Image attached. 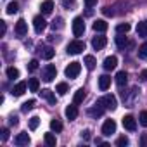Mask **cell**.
Returning <instances> with one entry per match:
<instances>
[{
    "instance_id": "cell-15",
    "label": "cell",
    "mask_w": 147,
    "mask_h": 147,
    "mask_svg": "<svg viewBox=\"0 0 147 147\" xmlns=\"http://www.w3.org/2000/svg\"><path fill=\"white\" fill-rule=\"evenodd\" d=\"M109 85H111V76L102 75V76L99 78V88L104 92V90H107V88H109Z\"/></svg>"
},
{
    "instance_id": "cell-28",
    "label": "cell",
    "mask_w": 147,
    "mask_h": 147,
    "mask_svg": "<svg viewBox=\"0 0 147 147\" xmlns=\"http://www.w3.org/2000/svg\"><path fill=\"white\" fill-rule=\"evenodd\" d=\"M28 88H30L31 92H38V88H40V82H38L36 78H30V82H28Z\"/></svg>"
},
{
    "instance_id": "cell-29",
    "label": "cell",
    "mask_w": 147,
    "mask_h": 147,
    "mask_svg": "<svg viewBox=\"0 0 147 147\" xmlns=\"http://www.w3.org/2000/svg\"><path fill=\"white\" fill-rule=\"evenodd\" d=\"M67 90H69L67 83H59V85L55 87V92H57L59 95H66V94H67Z\"/></svg>"
},
{
    "instance_id": "cell-41",
    "label": "cell",
    "mask_w": 147,
    "mask_h": 147,
    "mask_svg": "<svg viewBox=\"0 0 147 147\" xmlns=\"http://www.w3.org/2000/svg\"><path fill=\"white\" fill-rule=\"evenodd\" d=\"M62 5L64 7H73L75 5V0H62Z\"/></svg>"
},
{
    "instance_id": "cell-25",
    "label": "cell",
    "mask_w": 147,
    "mask_h": 147,
    "mask_svg": "<svg viewBox=\"0 0 147 147\" xmlns=\"http://www.w3.org/2000/svg\"><path fill=\"white\" fill-rule=\"evenodd\" d=\"M45 144L49 145V147H55V144H57V138H55V135L54 133H45Z\"/></svg>"
},
{
    "instance_id": "cell-19",
    "label": "cell",
    "mask_w": 147,
    "mask_h": 147,
    "mask_svg": "<svg viewBox=\"0 0 147 147\" xmlns=\"http://www.w3.org/2000/svg\"><path fill=\"white\" fill-rule=\"evenodd\" d=\"M42 14L43 16H47V14H50L52 11H54V2H52V0H45V2L42 4Z\"/></svg>"
},
{
    "instance_id": "cell-23",
    "label": "cell",
    "mask_w": 147,
    "mask_h": 147,
    "mask_svg": "<svg viewBox=\"0 0 147 147\" xmlns=\"http://www.w3.org/2000/svg\"><path fill=\"white\" fill-rule=\"evenodd\" d=\"M137 35L138 36H147V21H140L137 24Z\"/></svg>"
},
{
    "instance_id": "cell-18",
    "label": "cell",
    "mask_w": 147,
    "mask_h": 147,
    "mask_svg": "<svg viewBox=\"0 0 147 147\" xmlns=\"http://www.w3.org/2000/svg\"><path fill=\"white\" fill-rule=\"evenodd\" d=\"M40 95L47 100V102H50V104H55V95H54V92L52 90H49V88H45V90H42L40 92Z\"/></svg>"
},
{
    "instance_id": "cell-26",
    "label": "cell",
    "mask_w": 147,
    "mask_h": 147,
    "mask_svg": "<svg viewBox=\"0 0 147 147\" xmlns=\"http://www.w3.org/2000/svg\"><path fill=\"white\" fill-rule=\"evenodd\" d=\"M128 31H130V24L128 23H121V24L116 26V33H119V35H126Z\"/></svg>"
},
{
    "instance_id": "cell-7",
    "label": "cell",
    "mask_w": 147,
    "mask_h": 147,
    "mask_svg": "<svg viewBox=\"0 0 147 147\" xmlns=\"http://www.w3.org/2000/svg\"><path fill=\"white\" fill-rule=\"evenodd\" d=\"M33 28H35L36 33H42V31L47 28V21H45V18H43V16H36V18L33 19Z\"/></svg>"
},
{
    "instance_id": "cell-46",
    "label": "cell",
    "mask_w": 147,
    "mask_h": 147,
    "mask_svg": "<svg viewBox=\"0 0 147 147\" xmlns=\"http://www.w3.org/2000/svg\"><path fill=\"white\" fill-rule=\"evenodd\" d=\"M140 78H142L144 82H147V69H144V71L140 73Z\"/></svg>"
},
{
    "instance_id": "cell-40",
    "label": "cell",
    "mask_w": 147,
    "mask_h": 147,
    "mask_svg": "<svg viewBox=\"0 0 147 147\" xmlns=\"http://www.w3.org/2000/svg\"><path fill=\"white\" fill-rule=\"evenodd\" d=\"M0 137H2V142H5L9 138V130L7 128H2V135H0Z\"/></svg>"
},
{
    "instance_id": "cell-34",
    "label": "cell",
    "mask_w": 147,
    "mask_h": 147,
    "mask_svg": "<svg viewBox=\"0 0 147 147\" xmlns=\"http://www.w3.org/2000/svg\"><path fill=\"white\" fill-rule=\"evenodd\" d=\"M38 125H40V118H38V116L30 118V130H36V128H38Z\"/></svg>"
},
{
    "instance_id": "cell-22",
    "label": "cell",
    "mask_w": 147,
    "mask_h": 147,
    "mask_svg": "<svg viewBox=\"0 0 147 147\" xmlns=\"http://www.w3.org/2000/svg\"><path fill=\"white\" fill-rule=\"evenodd\" d=\"M40 52H42V57H43V59H47V61H50V59L54 57V54H55V50H54L52 47H43Z\"/></svg>"
},
{
    "instance_id": "cell-43",
    "label": "cell",
    "mask_w": 147,
    "mask_h": 147,
    "mask_svg": "<svg viewBox=\"0 0 147 147\" xmlns=\"http://www.w3.org/2000/svg\"><path fill=\"white\" fill-rule=\"evenodd\" d=\"M102 12H104V16H113V11H111L109 7H104V9H102Z\"/></svg>"
},
{
    "instance_id": "cell-20",
    "label": "cell",
    "mask_w": 147,
    "mask_h": 147,
    "mask_svg": "<svg viewBox=\"0 0 147 147\" xmlns=\"http://www.w3.org/2000/svg\"><path fill=\"white\" fill-rule=\"evenodd\" d=\"M126 82H128L126 71H118V75H116V83H118L119 87H123V85H126Z\"/></svg>"
},
{
    "instance_id": "cell-31",
    "label": "cell",
    "mask_w": 147,
    "mask_h": 147,
    "mask_svg": "<svg viewBox=\"0 0 147 147\" xmlns=\"http://www.w3.org/2000/svg\"><path fill=\"white\" fill-rule=\"evenodd\" d=\"M50 128H52L55 133H59V131H62V123H61L59 119H52V121H50Z\"/></svg>"
},
{
    "instance_id": "cell-35",
    "label": "cell",
    "mask_w": 147,
    "mask_h": 147,
    "mask_svg": "<svg viewBox=\"0 0 147 147\" xmlns=\"http://www.w3.org/2000/svg\"><path fill=\"white\" fill-rule=\"evenodd\" d=\"M138 57L140 59H147V43H142L138 47Z\"/></svg>"
},
{
    "instance_id": "cell-12",
    "label": "cell",
    "mask_w": 147,
    "mask_h": 147,
    "mask_svg": "<svg viewBox=\"0 0 147 147\" xmlns=\"http://www.w3.org/2000/svg\"><path fill=\"white\" fill-rule=\"evenodd\" d=\"M26 33H28V24H26L24 19H19V21L16 23V35H18V36H24Z\"/></svg>"
},
{
    "instance_id": "cell-4",
    "label": "cell",
    "mask_w": 147,
    "mask_h": 147,
    "mask_svg": "<svg viewBox=\"0 0 147 147\" xmlns=\"http://www.w3.org/2000/svg\"><path fill=\"white\" fill-rule=\"evenodd\" d=\"M55 76H57V69H55V66H54V64H47V66L43 67V71H42V78H43V82H52Z\"/></svg>"
},
{
    "instance_id": "cell-24",
    "label": "cell",
    "mask_w": 147,
    "mask_h": 147,
    "mask_svg": "<svg viewBox=\"0 0 147 147\" xmlns=\"http://www.w3.org/2000/svg\"><path fill=\"white\" fill-rule=\"evenodd\" d=\"M83 62H85L87 69H90V71H92V69L95 67V64H97V61H95V57H94V55H85Z\"/></svg>"
},
{
    "instance_id": "cell-5",
    "label": "cell",
    "mask_w": 147,
    "mask_h": 147,
    "mask_svg": "<svg viewBox=\"0 0 147 147\" xmlns=\"http://www.w3.org/2000/svg\"><path fill=\"white\" fill-rule=\"evenodd\" d=\"M83 33H85L83 18H75V19H73V35H75V36H83Z\"/></svg>"
},
{
    "instance_id": "cell-27",
    "label": "cell",
    "mask_w": 147,
    "mask_h": 147,
    "mask_svg": "<svg viewBox=\"0 0 147 147\" xmlns=\"http://www.w3.org/2000/svg\"><path fill=\"white\" fill-rule=\"evenodd\" d=\"M116 45H118L119 49H125V45H130V43H128V40H126L125 35H119V33H118V36H116Z\"/></svg>"
},
{
    "instance_id": "cell-38",
    "label": "cell",
    "mask_w": 147,
    "mask_h": 147,
    "mask_svg": "<svg viewBox=\"0 0 147 147\" xmlns=\"http://www.w3.org/2000/svg\"><path fill=\"white\" fill-rule=\"evenodd\" d=\"M28 69L33 73V71H36L38 69V61L36 59H33V61H30V64H28Z\"/></svg>"
},
{
    "instance_id": "cell-39",
    "label": "cell",
    "mask_w": 147,
    "mask_h": 147,
    "mask_svg": "<svg viewBox=\"0 0 147 147\" xmlns=\"http://www.w3.org/2000/svg\"><path fill=\"white\" fill-rule=\"evenodd\" d=\"M55 28H57V30L62 28V19H61V18H57V19L52 23V30H55Z\"/></svg>"
},
{
    "instance_id": "cell-32",
    "label": "cell",
    "mask_w": 147,
    "mask_h": 147,
    "mask_svg": "<svg viewBox=\"0 0 147 147\" xmlns=\"http://www.w3.org/2000/svg\"><path fill=\"white\" fill-rule=\"evenodd\" d=\"M7 76H9L11 80H14V78H19V71H18L16 67H7Z\"/></svg>"
},
{
    "instance_id": "cell-42",
    "label": "cell",
    "mask_w": 147,
    "mask_h": 147,
    "mask_svg": "<svg viewBox=\"0 0 147 147\" xmlns=\"http://www.w3.org/2000/svg\"><path fill=\"white\" fill-rule=\"evenodd\" d=\"M95 4H97V0H85V5L87 7H94Z\"/></svg>"
},
{
    "instance_id": "cell-47",
    "label": "cell",
    "mask_w": 147,
    "mask_h": 147,
    "mask_svg": "<svg viewBox=\"0 0 147 147\" xmlns=\"http://www.w3.org/2000/svg\"><path fill=\"white\" fill-rule=\"evenodd\" d=\"M140 142H142V145H144V147H147V135H142Z\"/></svg>"
},
{
    "instance_id": "cell-36",
    "label": "cell",
    "mask_w": 147,
    "mask_h": 147,
    "mask_svg": "<svg viewBox=\"0 0 147 147\" xmlns=\"http://www.w3.org/2000/svg\"><path fill=\"white\" fill-rule=\"evenodd\" d=\"M116 145H118V147H125V145H128V138H126L125 135L119 137V138L116 140Z\"/></svg>"
},
{
    "instance_id": "cell-14",
    "label": "cell",
    "mask_w": 147,
    "mask_h": 147,
    "mask_svg": "<svg viewBox=\"0 0 147 147\" xmlns=\"http://www.w3.org/2000/svg\"><path fill=\"white\" fill-rule=\"evenodd\" d=\"M106 43H107V38H106V36H95V38L92 40V47H94L95 50L104 49V47H106Z\"/></svg>"
},
{
    "instance_id": "cell-2",
    "label": "cell",
    "mask_w": 147,
    "mask_h": 147,
    "mask_svg": "<svg viewBox=\"0 0 147 147\" xmlns=\"http://www.w3.org/2000/svg\"><path fill=\"white\" fill-rule=\"evenodd\" d=\"M83 50H85V43H83L82 40H73V42H69V43H67V49H66V52L71 54V55L82 54Z\"/></svg>"
},
{
    "instance_id": "cell-33",
    "label": "cell",
    "mask_w": 147,
    "mask_h": 147,
    "mask_svg": "<svg viewBox=\"0 0 147 147\" xmlns=\"http://www.w3.org/2000/svg\"><path fill=\"white\" fill-rule=\"evenodd\" d=\"M18 9H19V4H18V2H11V4L7 5V14H16Z\"/></svg>"
},
{
    "instance_id": "cell-9",
    "label": "cell",
    "mask_w": 147,
    "mask_h": 147,
    "mask_svg": "<svg viewBox=\"0 0 147 147\" xmlns=\"http://www.w3.org/2000/svg\"><path fill=\"white\" fill-rule=\"evenodd\" d=\"M102 66H104L106 71H113V69L118 66V57H116V55H109V57H106Z\"/></svg>"
},
{
    "instance_id": "cell-45",
    "label": "cell",
    "mask_w": 147,
    "mask_h": 147,
    "mask_svg": "<svg viewBox=\"0 0 147 147\" xmlns=\"http://www.w3.org/2000/svg\"><path fill=\"white\" fill-rule=\"evenodd\" d=\"M82 137H83L85 140H88V138H90V130H85V131H82Z\"/></svg>"
},
{
    "instance_id": "cell-13",
    "label": "cell",
    "mask_w": 147,
    "mask_h": 147,
    "mask_svg": "<svg viewBox=\"0 0 147 147\" xmlns=\"http://www.w3.org/2000/svg\"><path fill=\"white\" fill-rule=\"evenodd\" d=\"M14 144H16V145H19V147H23V145H28V144H30V135H28L26 131L19 133V135L14 138Z\"/></svg>"
},
{
    "instance_id": "cell-11",
    "label": "cell",
    "mask_w": 147,
    "mask_h": 147,
    "mask_svg": "<svg viewBox=\"0 0 147 147\" xmlns=\"http://www.w3.org/2000/svg\"><path fill=\"white\" fill-rule=\"evenodd\" d=\"M123 126H125L128 131H133V130L137 128V121H135V118H133L131 114H126V116L123 118Z\"/></svg>"
},
{
    "instance_id": "cell-17",
    "label": "cell",
    "mask_w": 147,
    "mask_h": 147,
    "mask_svg": "<svg viewBox=\"0 0 147 147\" xmlns=\"http://www.w3.org/2000/svg\"><path fill=\"white\" fill-rule=\"evenodd\" d=\"M85 97H87L85 90H83V88H78V90L75 92V97H73V102H75V104L78 106V104H82V102L85 100Z\"/></svg>"
},
{
    "instance_id": "cell-30",
    "label": "cell",
    "mask_w": 147,
    "mask_h": 147,
    "mask_svg": "<svg viewBox=\"0 0 147 147\" xmlns=\"http://www.w3.org/2000/svg\"><path fill=\"white\" fill-rule=\"evenodd\" d=\"M35 104H36V102H35L33 99H30V100H26V102L23 104V107H21V111H23V113H28V111H31V109L35 107Z\"/></svg>"
},
{
    "instance_id": "cell-3",
    "label": "cell",
    "mask_w": 147,
    "mask_h": 147,
    "mask_svg": "<svg viewBox=\"0 0 147 147\" xmlns=\"http://www.w3.org/2000/svg\"><path fill=\"white\" fill-rule=\"evenodd\" d=\"M80 71H82V64L76 62V61H73V62H69L67 67L64 69V75H66L67 78H76V76L80 75Z\"/></svg>"
},
{
    "instance_id": "cell-1",
    "label": "cell",
    "mask_w": 147,
    "mask_h": 147,
    "mask_svg": "<svg viewBox=\"0 0 147 147\" xmlns=\"http://www.w3.org/2000/svg\"><path fill=\"white\" fill-rule=\"evenodd\" d=\"M97 104L102 106L104 109H111V111H114V109L118 107V100H116L114 95H104V97H100V99L97 100Z\"/></svg>"
},
{
    "instance_id": "cell-10",
    "label": "cell",
    "mask_w": 147,
    "mask_h": 147,
    "mask_svg": "<svg viewBox=\"0 0 147 147\" xmlns=\"http://www.w3.org/2000/svg\"><path fill=\"white\" fill-rule=\"evenodd\" d=\"M26 88H28V83H26V82H19L18 85H14V88L11 90V94H12L14 97H21V95L26 92Z\"/></svg>"
},
{
    "instance_id": "cell-48",
    "label": "cell",
    "mask_w": 147,
    "mask_h": 147,
    "mask_svg": "<svg viewBox=\"0 0 147 147\" xmlns=\"http://www.w3.org/2000/svg\"><path fill=\"white\" fill-rule=\"evenodd\" d=\"M5 30H7V26H5V23L2 21V35H5Z\"/></svg>"
},
{
    "instance_id": "cell-37",
    "label": "cell",
    "mask_w": 147,
    "mask_h": 147,
    "mask_svg": "<svg viewBox=\"0 0 147 147\" xmlns=\"http://www.w3.org/2000/svg\"><path fill=\"white\" fill-rule=\"evenodd\" d=\"M138 119H140V125L142 126H147V111H142L140 116H138Z\"/></svg>"
},
{
    "instance_id": "cell-6",
    "label": "cell",
    "mask_w": 147,
    "mask_h": 147,
    "mask_svg": "<svg viewBox=\"0 0 147 147\" xmlns=\"http://www.w3.org/2000/svg\"><path fill=\"white\" fill-rule=\"evenodd\" d=\"M114 131H116V121H114V119H106L104 125H102V135L109 137V135H113Z\"/></svg>"
},
{
    "instance_id": "cell-44",
    "label": "cell",
    "mask_w": 147,
    "mask_h": 147,
    "mask_svg": "<svg viewBox=\"0 0 147 147\" xmlns=\"http://www.w3.org/2000/svg\"><path fill=\"white\" fill-rule=\"evenodd\" d=\"M9 123H11V125H14V126H16V125H18V123H19V119H18V118H16V116H11V119H9Z\"/></svg>"
},
{
    "instance_id": "cell-16",
    "label": "cell",
    "mask_w": 147,
    "mask_h": 147,
    "mask_svg": "<svg viewBox=\"0 0 147 147\" xmlns=\"http://www.w3.org/2000/svg\"><path fill=\"white\" fill-rule=\"evenodd\" d=\"M104 111H106V109H104L102 106L95 104L94 107H90V109H88V114H90V116H94V118H100V116L104 114Z\"/></svg>"
},
{
    "instance_id": "cell-21",
    "label": "cell",
    "mask_w": 147,
    "mask_h": 147,
    "mask_svg": "<svg viewBox=\"0 0 147 147\" xmlns=\"http://www.w3.org/2000/svg\"><path fill=\"white\" fill-rule=\"evenodd\" d=\"M94 30L99 31V33H104V31L107 30V23H106L104 19H97V21L94 23Z\"/></svg>"
},
{
    "instance_id": "cell-8",
    "label": "cell",
    "mask_w": 147,
    "mask_h": 147,
    "mask_svg": "<svg viewBox=\"0 0 147 147\" xmlns=\"http://www.w3.org/2000/svg\"><path fill=\"white\" fill-rule=\"evenodd\" d=\"M64 114H66V118H67L69 121H75V119L78 118V107H76V104L73 102L71 106H67L66 111H64Z\"/></svg>"
}]
</instances>
